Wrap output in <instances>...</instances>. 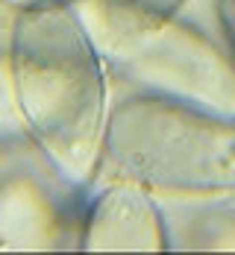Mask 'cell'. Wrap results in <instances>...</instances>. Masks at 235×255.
<instances>
[{
  "label": "cell",
  "mask_w": 235,
  "mask_h": 255,
  "mask_svg": "<svg viewBox=\"0 0 235 255\" xmlns=\"http://www.w3.org/2000/svg\"><path fill=\"white\" fill-rule=\"evenodd\" d=\"M6 53L26 135L71 188H85L100 167L109 94L103 56L79 9H18Z\"/></svg>",
  "instance_id": "obj_1"
},
{
  "label": "cell",
  "mask_w": 235,
  "mask_h": 255,
  "mask_svg": "<svg viewBox=\"0 0 235 255\" xmlns=\"http://www.w3.org/2000/svg\"><path fill=\"white\" fill-rule=\"evenodd\" d=\"M100 161L159 200L235 194V118L153 91L109 106Z\"/></svg>",
  "instance_id": "obj_2"
},
{
  "label": "cell",
  "mask_w": 235,
  "mask_h": 255,
  "mask_svg": "<svg viewBox=\"0 0 235 255\" xmlns=\"http://www.w3.org/2000/svg\"><path fill=\"white\" fill-rule=\"evenodd\" d=\"M97 50L144 91L235 118V53L177 15H144L106 0L77 6Z\"/></svg>",
  "instance_id": "obj_3"
},
{
  "label": "cell",
  "mask_w": 235,
  "mask_h": 255,
  "mask_svg": "<svg viewBox=\"0 0 235 255\" xmlns=\"http://www.w3.org/2000/svg\"><path fill=\"white\" fill-rule=\"evenodd\" d=\"M168 247L171 238L156 197L127 179L112 182L97 194L79 235V250L88 253H162Z\"/></svg>",
  "instance_id": "obj_4"
},
{
  "label": "cell",
  "mask_w": 235,
  "mask_h": 255,
  "mask_svg": "<svg viewBox=\"0 0 235 255\" xmlns=\"http://www.w3.org/2000/svg\"><path fill=\"white\" fill-rule=\"evenodd\" d=\"M68 244V217L47 185L32 173L0 176V250H62Z\"/></svg>",
  "instance_id": "obj_5"
},
{
  "label": "cell",
  "mask_w": 235,
  "mask_h": 255,
  "mask_svg": "<svg viewBox=\"0 0 235 255\" xmlns=\"http://www.w3.org/2000/svg\"><path fill=\"white\" fill-rule=\"evenodd\" d=\"M185 244L194 250H235V214L209 211L191 220Z\"/></svg>",
  "instance_id": "obj_6"
},
{
  "label": "cell",
  "mask_w": 235,
  "mask_h": 255,
  "mask_svg": "<svg viewBox=\"0 0 235 255\" xmlns=\"http://www.w3.org/2000/svg\"><path fill=\"white\" fill-rule=\"evenodd\" d=\"M24 118L18 109V94H15V77H12V62L9 53H0V141L24 135Z\"/></svg>",
  "instance_id": "obj_7"
},
{
  "label": "cell",
  "mask_w": 235,
  "mask_h": 255,
  "mask_svg": "<svg viewBox=\"0 0 235 255\" xmlns=\"http://www.w3.org/2000/svg\"><path fill=\"white\" fill-rule=\"evenodd\" d=\"M106 3L132 9V12H144V15H177L188 0H106Z\"/></svg>",
  "instance_id": "obj_8"
},
{
  "label": "cell",
  "mask_w": 235,
  "mask_h": 255,
  "mask_svg": "<svg viewBox=\"0 0 235 255\" xmlns=\"http://www.w3.org/2000/svg\"><path fill=\"white\" fill-rule=\"evenodd\" d=\"M15 9H26V6H47V3H71V0H3Z\"/></svg>",
  "instance_id": "obj_9"
},
{
  "label": "cell",
  "mask_w": 235,
  "mask_h": 255,
  "mask_svg": "<svg viewBox=\"0 0 235 255\" xmlns=\"http://www.w3.org/2000/svg\"><path fill=\"white\" fill-rule=\"evenodd\" d=\"M224 6H227V18H230L233 26H235V0H224Z\"/></svg>",
  "instance_id": "obj_10"
}]
</instances>
